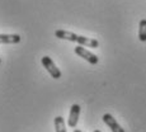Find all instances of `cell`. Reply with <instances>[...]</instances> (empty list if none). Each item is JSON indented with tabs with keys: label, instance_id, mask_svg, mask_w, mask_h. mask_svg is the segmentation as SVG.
<instances>
[{
	"label": "cell",
	"instance_id": "cell-9",
	"mask_svg": "<svg viewBox=\"0 0 146 132\" xmlns=\"http://www.w3.org/2000/svg\"><path fill=\"white\" fill-rule=\"evenodd\" d=\"M94 132H102V131H100V130H95Z\"/></svg>",
	"mask_w": 146,
	"mask_h": 132
},
{
	"label": "cell",
	"instance_id": "cell-8",
	"mask_svg": "<svg viewBox=\"0 0 146 132\" xmlns=\"http://www.w3.org/2000/svg\"><path fill=\"white\" fill-rule=\"evenodd\" d=\"M74 132H81L80 130H74Z\"/></svg>",
	"mask_w": 146,
	"mask_h": 132
},
{
	"label": "cell",
	"instance_id": "cell-3",
	"mask_svg": "<svg viewBox=\"0 0 146 132\" xmlns=\"http://www.w3.org/2000/svg\"><path fill=\"white\" fill-rule=\"evenodd\" d=\"M79 116H80V105L79 104H72L69 112V118H67V125L69 127L74 128L76 127L78 121H79Z\"/></svg>",
	"mask_w": 146,
	"mask_h": 132
},
{
	"label": "cell",
	"instance_id": "cell-6",
	"mask_svg": "<svg viewBox=\"0 0 146 132\" xmlns=\"http://www.w3.org/2000/svg\"><path fill=\"white\" fill-rule=\"evenodd\" d=\"M55 130L56 132H66V128H65V119L62 118L61 116H57L55 117Z\"/></svg>",
	"mask_w": 146,
	"mask_h": 132
},
{
	"label": "cell",
	"instance_id": "cell-2",
	"mask_svg": "<svg viewBox=\"0 0 146 132\" xmlns=\"http://www.w3.org/2000/svg\"><path fill=\"white\" fill-rule=\"evenodd\" d=\"M75 53H76L78 56H80L81 58H84L85 61H88L89 64H92V65H97L98 61H99V58H98L97 55H94V53H92L90 51H88L86 48H84L83 46H76L74 48Z\"/></svg>",
	"mask_w": 146,
	"mask_h": 132
},
{
	"label": "cell",
	"instance_id": "cell-7",
	"mask_svg": "<svg viewBox=\"0 0 146 132\" xmlns=\"http://www.w3.org/2000/svg\"><path fill=\"white\" fill-rule=\"evenodd\" d=\"M139 40L146 42V19H141L139 24Z\"/></svg>",
	"mask_w": 146,
	"mask_h": 132
},
{
	"label": "cell",
	"instance_id": "cell-10",
	"mask_svg": "<svg viewBox=\"0 0 146 132\" xmlns=\"http://www.w3.org/2000/svg\"><path fill=\"white\" fill-rule=\"evenodd\" d=\"M0 62H1V60H0Z\"/></svg>",
	"mask_w": 146,
	"mask_h": 132
},
{
	"label": "cell",
	"instance_id": "cell-4",
	"mask_svg": "<svg viewBox=\"0 0 146 132\" xmlns=\"http://www.w3.org/2000/svg\"><path fill=\"white\" fill-rule=\"evenodd\" d=\"M103 122L106 123L107 126H108L109 128H111L112 132H125V130H123L122 127L119 126V123L116 121V118H114L112 114L109 113H106L104 116H103Z\"/></svg>",
	"mask_w": 146,
	"mask_h": 132
},
{
	"label": "cell",
	"instance_id": "cell-1",
	"mask_svg": "<svg viewBox=\"0 0 146 132\" xmlns=\"http://www.w3.org/2000/svg\"><path fill=\"white\" fill-rule=\"evenodd\" d=\"M41 62H42V65H43L44 69L47 70V72L51 75V78H53V79H60L62 74H61L60 69L55 65V62L52 61L51 57H48V56H43L42 60H41Z\"/></svg>",
	"mask_w": 146,
	"mask_h": 132
},
{
	"label": "cell",
	"instance_id": "cell-5",
	"mask_svg": "<svg viewBox=\"0 0 146 132\" xmlns=\"http://www.w3.org/2000/svg\"><path fill=\"white\" fill-rule=\"evenodd\" d=\"M21 42L19 34H0V44H14Z\"/></svg>",
	"mask_w": 146,
	"mask_h": 132
}]
</instances>
